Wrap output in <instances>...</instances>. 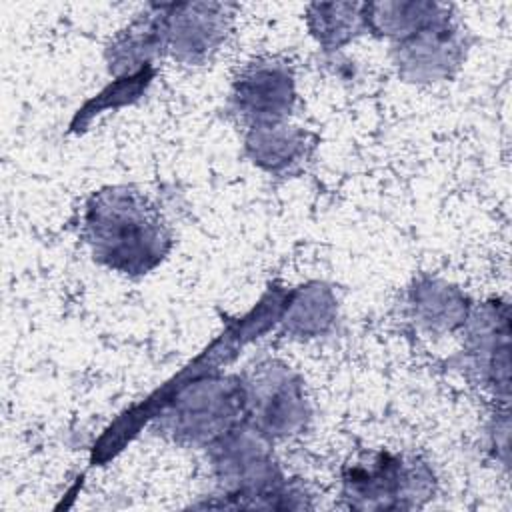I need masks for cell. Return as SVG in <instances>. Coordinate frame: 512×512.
Wrapping results in <instances>:
<instances>
[{
  "label": "cell",
  "mask_w": 512,
  "mask_h": 512,
  "mask_svg": "<svg viewBox=\"0 0 512 512\" xmlns=\"http://www.w3.org/2000/svg\"><path fill=\"white\" fill-rule=\"evenodd\" d=\"M86 236L98 260L126 274L148 272L170 248L162 214L132 188L94 194L86 210Z\"/></svg>",
  "instance_id": "6da1fadb"
},
{
  "label": "cell",
  "mask_w": 512,
  "mask_h": 512,
  "mask_svg": "<svg viewBox=\"0 0 512 512\" xmlns=\"http://www.w3.org/2000/svg\"><path fill=\"white\" fill-rule=\"evenodd\" d=\"M414 472L402 466V460L378 454L370 462H358L346 474V490L358 506H390L394 498H408V484Z\"/></svg>",
  "instance_id": "7a4b0ae2"
},
{
  "label": "cell",
  "mask_w": 512,
  "mask_h": 512,
  "mask_svg": "<svg viewBox=\"0 0 512 512\" xmlns=\"http://www.w3.org/2000/svg\"><path fill=\"white\" fill-rule=\"evenodd\" d=\"M292 82L286 70L260 66L244 76L238 86V100L244 110L264 120H276L290 108Z\"/></svg>",
  "instance_id": "3957f363"
},
{
  "label": "cell",
  "mask_w": 512,
  "mask_h": 512,
  "mask_svg": "<svg viewBox=\"0 0 512 512\" xmlns=\"http://www.w3.org/2000/svg\"><path fill=\"white\" fill-rule=\"evenodd\" d=\"M218 386L220 382H210L208 388H198L194 394L190 392V398L180 404L178 422L184 426L186 434H216V426H226L232 420L234 410L238 408V398H234L232 390L224 386L216 400H212Z\"/></svg>",
  "instance_id": "277c9868"
}]
</instances>
